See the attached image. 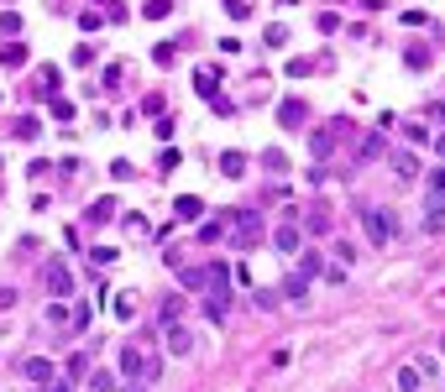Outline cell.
Here are the masks:
<instances>
[{
  "label": "cell",
  "instance_id": "5bb4252c",
  "mask_svg": "<svg viewBox=\"0 0 445 392\" xmlns=\"http://www.w3.org/2000/svg\"><path fill=\"white\" fill-rule=\"evenodd\" d=\"M194 94H199V100H215V94H220V74H215V69L194 74Z\"/></svg>",
  "mask_w": 445,
  "mask_h": 392
},
{
  "label": "cell",
  "instance_id": "f6af8a7d",
  "mask_svg": "<svg viewBox=\"0 0 445 392\" xmlns=\"http://www.w3.org/2000/svg\"><path fill=\"white\" fill-rule=\"evenodd\" d=\"M105 16H100V11H79V26H84V32H94V26H100Z\"/></svg>",
  "mask_w": 445,
  "mask_h": 392
},
{
  "label": "cell",
  "instance_id": "d4e9b609",
  "mask_svg": "<svg viewBox=\"0 0 445 392\" xmlns=\"http://www.w3.org/2000/svg\"><path fill=\"white\" fill-rule=\"evenodd\" d=\"M74 115H79V105L63 100V94H52V120H74Z\"/></svg>",
  "mask_w": 445,
  "mask_h": 392
},
{
  "label": "cell",
  "instance_id": "52a82bcc",
  "mask_svg": "<svg viewBox=\"0 0 445 392\" xmlns=\"http://www.w3.org/2000/svg\"><path fill=\"white\" fill-rule=\"evenodd\" d=\"M304 120H309V105H304V100H283V105H278V126H283V131H299Z\"/></svg>",
  "mask_w": 445,
  "mask_h": 392
},
{
  "label": "cell",
  "instance_id": "60d3db41",
  "mask_svg": "<svg viewBox=\"0 0 445 392\" xmlns=\"http://www.w3.org/2000/svg\"><path fill=\"white\" fill-rule=\"evenodd\" d=\"M131 173H137V168H131V162H126V157H116V162H111V178H120V183H126V178H131Z\"/></svg>",
  "mask_w": 445,
  "mask_h": 392
},
{
  "label": "cell",
  "instance_id": "484cf974",
  "mask_svg": "<svg viewBox=\"0 0 445 392\" xmlns=\"http://www.w3.org/2000/svg\"><path fill=\"white\" fill-rule=\"evenodd\" d=\"M47 324H74V309L63 304V299H58V304H47Z\"/></svg>",
  "mask_w": 445,
  "mask_h": 392
},
{
  "label": "cell",
  "instance_id": "9a60e30c",
  "mask_svg": "<svg viewBox=\"0 0 445 392\" xmlns=\"http://www.w3.org/2000/svg\"><path fill=\"white\" fill-rule=\"evenodd\" d=\"M299 277H309V282L325 277V256H320V251H304V256H299Z\"/></svg>",
  "mask_w": 445,
  "mask_h": 392
},
{
  "label": "cell",
  "instance_id": "cb8c5ba5",
  "mask_svg": "<svg viewBox=\"0 0 445 392\" xmlns=\"http://www.w3.org/2000/svg\"><path fill=\"white\" fill-rule=\"evenodd\" d=\"M116 371H89V392H116Z\"/></svg>",
  "mask_w": 445,
  "mask_h": 392
},
{
  "label": "cell",
  "instance_id": "7c38bea8",
  "mask_svg": "<svg viewBox=\"0 0 445 392\" xmlns=\"http://www.w3.org/2000/svg\"><path fill=\"white\" fill-rule=\"evenodd\" d=\"M283 299H288V304H304L309 299V277H299V272H288V277H283Z\"/></svg>",
  "mask_w": 445,
  "mask_h": 392
},
{
  "label": "cell",
  "instance_id": "e575fe53",
  "mask_svg": "<svg viewBox=\"0 0 445 392\" xmlns=\"http://www.w3.org/2000/svg\"><path fill=\"white\" fill-rule=\"evenodd\" d=\"M304 231H309V236H325V231H330V214H309Z\"/></svg>",
  "mask_w": 445,
  "mask_h": 392
},
{
  "label": "cell",
  "instance_id": "8d00e7d4",
  "mask_svg": "<svg viewBox=\"0 0 445 392\" xmlns=\"http://www.w3.org/2000/svg\"><path fill=\"white\" fill-rule=\"evenodd\" d=\"M403 63H409V69H429V52L424 47H409V52H403Z\"/></svg>",
  "mask_w": 445,
  "mask_h": 392
},
{
  "label": "cell",
  "instance_id": "ffe728a7",
  "mask_svg": "<svg viewBox=\"0 0 445 392\" xmlns=\"http://www.w3.org/2000/svg\"><path fill=\"white\" fill-rule=\"evenodd\" d=\"M0 63H6V69H21L26 63V42H6L0 47Z\"/></svg>",
  "mask_w": 445,
  "mask_h": 392
},
{
  "label": "cell",
  "instance_id": "83f0119b",
  "mask_svg": "<svg viewBox=\"0 0 445 392\" xmlns=\"http://www.w3.org/2000/svg\"><path fill=\"white\" fill-rule=\"evenodd\" d=\"M179 146H163V152H157V173H173V168H179Z\"/></svg>",
  "mask_w": 445,
  "mask_h": 392
},
{
  "label": "cell",
  "instance_id": "d6a6232c",
  "mask_svg": "<svg viewBox=\"0 0 445 392\" xmlns=\"http://www.w3.org/2000/svg\"><path fill=\"white\" fill-rule=\"evenodd\" d=\"M383 152H388L383 137H367V142H361V162H367V157H383Z\"/></svg>",
  "mask_w": 445,
  "mask_h": 392
},
{
  "label": "cell",
  "instance_id": "7dc6e473",
  "mask_svg": "<svg viewBox=\"0 0 445 392\" xmlns=\"http://www.w3.org/2000/svg\"><path fill=\"white\" fill-rule=\"evenodd\" d=\"M429 194H445V168H435V173H429Z\"/></svg>",
  "mask_w": 445,
  "mask_h": 392
},
{
  "label": "cell",
  "instance_id": "c3c4849f",
  "mask_svg": "<svg viewBox=\"0 0 445 392\" xmlns=\"http://www.w3.org/2000/svg\"><path fill=\"white\" fill-rule=\"evenodd\" d=\"M120 392H147V382H142V376H131V382H120Z\"/></svg>",
  "mask_w": 445,
  "mask_h": 392
},
{
  "label": "cell",
  "instance_id": "7bdbcfd3",
  "mask_svg": "<svg viewBox=\"0 0 445 392\" xmlns=\"http://www.w3.org/2000/svg\"><path fill=\"white\" fill-rule=\"evenodd\" d=\"M37 392H74V382H69V376H52V382H43Z\"/></svg>",
  "mask_w": 445,
  "mask_h": 392
},
{
  "label": "cell",
  "instance_id": "e0dca14e",
  "mask_svg": "<svg viewBox=\"0 0 445 392\" xmlns=\"http://www.w3.org/2000/svg\"><path fill=\"white\" fill-rule=\"evenodd\" d=\"M220 173L225 178H241L247 173V152H220Z\"/></svg>",
  "mask_w": 445,
  "mask_h": 392
},
{
  "label": "cell",
  "instance_id": "d6986e66",
  "mask_svg": "<svg viewBox=\"0 0 445 392\" xmlns=\"http://www.w3.org/2000/svg\"><path fill=\"white\" fill-rule=\"evenodd\" d=\"M142 16L147 21H168L173 16V0H142Z\"/></svg>",
  "mask_w": 445,
  "mask_h": 392
},
{
  "label": "cell",
  "instance_id": "7402d4cb",
  "mask_svg": "<svg viewBox=\"0 0 445 392\" xmlns=\"http://www.w3.org/2000/svg\"><path fill=\"white\" fill-rule=\"evenodd\" d=\"M152 63H157V69H173V63H179V47H173V42H157V47H152Z\"/></svg>",
  "mask_w": 445,
  "mask_h": 392
},
{
  "label": "cell",
  "instance_id": "8992f818",
  "mask_svg": "<svg viewBox=\"0 0 445 392\" xmlns=\"http://www.w3.org/2000/svg\"><path fill=\"white\" fill-rule=\"evenodd\" d=\"M142 367H147V356L137 345H120V356H116V371H120V382H131V376H142Z\"/></svg>",
  "mask_w": 445,
  "mask_h": 392
},
{
  "label": "cell",
  "instance_id": "681fc988",
  "mask_svg": "<svg viewBox=\"0 0 445 392\" xmlns=\"http://www.w3.org/2000/svg\"><path fill=\"white\" fill-rule=\"evenodd\" d=\"M435 146H440V157H445V137H440V142H435Z\"/></svg>",
  "mask_w": 445,
  "mask_h": 392
},
{
  "label": "cell",
  "instance_id": "ee69618b",
  "mask_svg": "<svg viewBox=\"0 0 445 392\" xmlns=\"http://www.w3.org/2000/svg\"><path fill=\"white\" fill-rule=\"evenodd\" d=\"M320 32H341V16H335V11H320Z\"/></svg>",
  "mask_w": 445,
  "mask_h": 392
},
{
  "label": "cell",
  "instance_id": "8fae6325",
  "mask_svg": "<svg viewBox=\"0 0 445 392\" xmlns=\"http://www.w3.org/2000/svg\"><path fill=\"white\" fill-rule=\"evenodd\" d=\"M116 214H120V199H94L84 220H89V225H105V220H116Z\"/></svg>",
  "mask_w": 445,
  "mask_h": 392
},
{
  "label": "cell",
  "instance_id": "b9f144b4",
  "mask_svg": "<svg viewBox=\"0 0 445 392\" xmlns=\"http://www.w3.org/2000/svg\"><path fill=\"white\" fill-rule=\"evenodd\" d=\"M111 309H116V319H131V314H137V304H131V299H111Z\"/></svg>",
  "mask_w": 445,
  "mask_h": 392
},
{
  "label": "cell",
  "instance_id": "277c9868",
  "mask_svg": "<svg viewBox=\"0 0 445 392\" xmlns=\"http://www.w3.org/2000/svg\"><path fill=\"white\" fill-rule=\"evenodd\" d=\"M299 241H304L299 220H283L278 231H273V251H278V256H293V251H299Z\"/></svg>",
  "mask_w": 445,
  "mask_h": 392
},
{
  "label": "cell",
  "instance_id": "d590c367",
  "mask_svg": "<svg viewBox=\"0 0 445 392\" xmlns=\"http://www.w3.org/2000/svg\"><path fill=\"white\" fill-rule=\"evenodd\" d=\"M225 16H236V21H247V16H252V0H225Z\"/></svg>",
  "mask_w": 445,
  "mask_h": 392
},
{
  "label": "cell",
  "instance_id": "ac0fdd59",
  "mask_svg": "<svg viewBox=\"0 0 445 392\" xmlns=\"http://www.w3.org/2000/svg\"><path fill=\"white\" fill-rule=\"evenodd\" d=\"M63 376H69V382H79V376H89V356H84V350H74V356L63 361Z\"/></svg>",
  "mask_w": 445,
  "mask_h": 392
},
{
  "label": "cell",
  "instance_id": "bcb514c9",
  "mask_svg": "<svg viewBox=\"0 0 445 392\" xmlns=\"http://www.w3.org/2000/svg\"><path fill=\"white\" fill-rule=\"evenodd\" d=\"M199 241H220V220H205V225H199Z\"/></svg>",
  "mask_w": 445,
  "mask_h": 392
},
{
  "label": "cell",
  "instance_id": "ab89813d",
  "mask_svg": "<svg viewBox=\"0 0 445 392\" xmlns=\"http://www.w3.org/2000/svg\"><path fill=\"white\" fill-rule=\"evenodd\" d=\"M47 168H52L47 157H32V162H26V178H47Z\"/></svg>",
  "mask_w": 445,
  "mask_h": 392
},
{
  "label": "cell",
  "instance_id": "30bf717a",
  "mask_svg": "<svg viewBox=\"0 0 445 392\" xmlns=\"http://www.w3.org/2000/svg\"><path fill=\"white\" fill-rule=\"evenodd\" d=\"M168 350L173 356H188V350H194V330H188V324H168Z\"/></svg>",
  "mask_w": 445,
  "mask_h": 392
},
{
  "label": "cell",
  "instance_id": "f35d334b",
  "mask_svg": "<svg viewBox=\"0 0 445 392\" xmlns=\"http://www.w3.org/2000/svg\"><path fill=\"white\" fill-rule=\"evenodd\" d=\"M262 42H267V47H283V42H288V26H267Z\"/></svg>",
  "mask_w": 445,
  "mask_h": 392
},
{
  "label": "cell",
  "instance_id": "836d02e7",
  "mask_svg": "<svg viewBox=\"0 0 445 392\" xmlns=\"http://www.w3.org/2000/svg\"><path fill=\"white\" fill-rule=\"evenodd\" d=\"M89 256H94V267H111L120 251H116V246H89Z\"/></svg>",
  "mask_w": 445,
  "mask_h": 392
},
{
  "label": "cell",
  "instance_id": "44dd1931",
  "mask_svg": "<svg viewBox=\"0 0 445 392\" xmlns=\"http://www.w3.org/2000/svg\"><path fill=\"white\" fill-rule=\"evenodd\" d=\"M393 173L398 178H414V173H419V157L414 152H393Z\"/></svg>",
  "mask_w": 445,
  "mask_h": 392
},
{
  "label": "cell",
  "instance_id": "9c48e42d",
  "mask_svg": "<svg viewBox=\"0 0 445 392\" xmlns=\"http://www.w3.org/2000/svg\"><path fill=\"white\" fill-rule=\"evenodd\" d=\"M173 214H179L184 225H199V214H205V199H199V194H179V199H173Z\"/></svg>",
  "mask_w": 445,
  "mask_h": 392
},
{
  "label": "cell",
  "instance_id": "6da1fadb",
  "mask_svg": "<svg viewBox=\"0 0 445 392\" xmlns=\"http://www.w3.org/2000/svg\"><path fill=\"white\" fill-rule=\"evenodd\" d=\"M361 231H367L372 246H388L398 236V220H393V209H361Z\"/></svg>",
  "mask_w": 445,
  "mask_h": 392
},
{
  "label": "cell",
  "instance_id": "4316f807",
  "mask_svg": "<svg viewBox=\"0 0 445 392\" xmlns=\"http://www.w3.org/2000/svg\"><path fill=\"white\" fill-rule=\"evenodd\" d=\"M179 314H184V299L168 293V299H163V324H179Z\"/></svg>",
  "mask_w": 445,
  "mask_h": 392
},
{
  "label": "cell",
  "instance_id": "1f68e13d",
  "mask_svg": "<svg viewBox=\"0 0 445 392\" xmlns=\"http://www.w3.org/2000/svg\"><path fill=\"white\" fill-rule=\"evenodd\" d=\"M262 168H273V173H283V168H288V157H283V152H278V146H267V152H262Z\"/></svg>",
  "mask_w": 445,
  "mask_h": 392
},
{
  "label": "cell",
  "instance_id": "ba28073f",
  "mask_svg": "<svg viewBox=\"0 0 445 392\" xmlns=\"http://www.w3.org/2000/svg\"><path fill=\"white\" fill-rule=\"evenodd\" d=\"M58 84H63V69L58 63H43V69H37V100H52Z\"/></svg>",
  "mask_w": 445,
  "mask_h": 392
},
{
  "label": "cell",
  "instance_id": "4fadbf2b",
  "mask_svg": "<svg viewBox=\"0 0 445 392\" xmlns=\"http://www.w3.org/2000/svg\"><path fill=\"white\" fill-rule=\"evenodd\" d=\"M11 137L37 142V137H43V120H37V115H16V120H11Z\"/></svg>",
  "mask_w": 445,
  "mask_h": 392
},
{
  "label": "cell",
  "instance_id": "f546056e",
  "mask_svg": "<svg viewBox=\"0 0 445 392\" xmlns=\"http://www.w3.org/2000/svg\"><path fill=\"white\" fill-rule=\"evenodd\" d=\"M100 89H105V94H116V89H120V63H111V69L100 74Z\"/></svg>",
  "mask_w": 445,
  "mask_h": 392
},
{
  "label": "cell",
  "instance_id": "5b68a950",
  "mask_svg": "<svg viewBox=\"0 0 445 392\" xmlns=\"http://www.w3.org/2000/svg\"><path fill=\"white\" fill-rule=\"evenodd\" d=\"M21 376H26L32 387H43V382H52V376H58V367H52L47 356H26V361H21Z\"/></svg>",
  "mask_w": 445,
  "mask_h": 392
},
{
  "label": "cell",
  "instance_id": "74e56055",
  "mask_svg": "<svg viewBox=\"0 0 445 392\" xmlns=\"http://www.w3.org/2000/svg\"><path fill=\"white\" fill-rule=\"evenodd\" d=\"M89 63H94V47L79 42V47H74V69H89Z\"/></svg>",
  "mask_w": 445,
  "mask_h": 392
},
{
  "label": "cell",
  "instance_id": "3957f363",
  "mask_svg": "<svg viewBox=\"0 0 445 392\" xmlns=\"http://www.w3.org/2000/svg\"><path fill=\"white\" fill-rule=\"evenodd\" d=\"M231 241H236V251H252L262 241V220H257V209H247V214H236L231 220Z\"/></svg>",
  "mask_w": 445,
  "mask_h": 392
},
{
  "label": "cell",
  "instance_id": "2e32d148",
  "mask_svg": "<svg viewBox=\"0 0 445 392\" xmlns=\"http://www.w3.org/2000/svg\"><path fill=\"white\" fill-rule=\"evenodd\" d=\"M309 152H315L320 162H325V157L335 152V131H315V137H309Z\"/></svg>",
  "mask_w": 445,
  "mask_h": 392
},
{
  "label": "cell",
  "instance_id": "603a6c76",
  "mask_svg": "<svg viewBox=\"0 0 445 392\" xmlns=\"http://www.w3.org/2000/svg\"><path fill=\"white\" fill-rule=\"evenodd\" d=\"M429 231H440V225H445V194H429Z\"/></svg>",
  "mask_w": 445,
  "mask_h": 392
},
{
  "label": "cell",
  "instance_id": "4dcf8cb0",
  "mask_svg": "<svg viewBox=\"0 0 445 392\" xmlns=\"http://www.w3.org/2000/svg\"><path fill=\"white\" fill-rule=\"evenodd\" d=\"M21 32V16L16 11H0V37H16Z\"/></svg>",
  "mask_w": 445,
  "mask_h": 392
},
{
  "label": "cell",
  "instance_id": "f1b7e54d",
  "mask_svg": "<svg viewBox=\"0 0 445 392\" xmlns=\"http://www.w3.org/2000/svg\"><path fill=\"white\" fill-rule=\"evenodd\" d=\"M398 392H419V367H403L398 371Z\"/></svg>",
  "mask_w": 445,
  "mask_h": 392
},
{
  "label": "cell",
  "instance_id": "7a4b0ae2",
  "mask_svg": "<svg viewBox=\"0 0 445 392\" xmlns=\"http://www.w3.org/2000/svg\"><path fill=\"white\" fill-rule=\"evenodd\" d=\"M43 288L52 293V299H74V267L63 262V256H52V262L43 267Z\"/></svg>",
  "mask_w": 445,
  "mask_h": 392
}]
</instances>
